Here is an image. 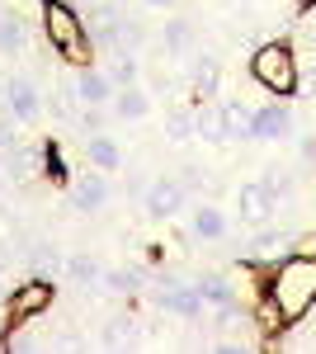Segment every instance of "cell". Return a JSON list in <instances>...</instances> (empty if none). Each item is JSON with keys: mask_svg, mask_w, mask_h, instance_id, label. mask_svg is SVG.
Here are the masks:
<instances>
[{"mask_svg": "<svg viewBox=\"0 0 316 354\" xmlns=\"http://www.w3.org/2000/svg\"><path fill=\"white\" fill-rule=\"evenodd\" d=\"M316 302V260L312 255H288L279 265V279H274V307L279 317H302Z\"/></svg>", "mask_w": 316, "mask_h": 354, "instance_id": "cell-1", "label": "cell"}, {"mask_svg": "<svg viewBox=\"0 0 316 354\" xmlns=\"http://www.w3.org/2000/svg\"><path fill=\"white\" fill-rule=\"evenodd\" d=\"M250 76L269 90V95H292L297 90V62L284 43H264L255 62H250Z\"/></svg>", "mask_w": 316, "mask_h": 354, "instance_id": "cell-2", "label": "cell"}, {"mask_svg": "<svg viewBox=\"0 0 316 354\" xmlns=\"http://www.w3.org/2000/svg\"><path fill=\"white\" fill-rule=\"evenodd\" d=\"M189 203V194L180 180H170V175H156L147 194H142V208H147V218H180Z\"/></svg>", "mask_w": 316, "mask_h": 354, "instance_id": "cell-3", "label": "cell"}, {"mask_svg": "<svg viewBox=\"0 0 316 354\" xmlns=\"http://www.w3.org/2000/svg\"><path fill=\"white\" fill-rule=\"evenodd\" d=\"M0 104L15 113L19 123H38V113H43V95H38V85L28 81V76H10L5 90H0Z\"/></svg>", "mask_w": 316, "mask_h": 354, "instance_id": "cell-4", "label": "cell"}, {"mask_svg": "<svg viewBox=\"0 0 316 354\" xmlns=\"http://www.w3.org/2000/svg\"><path fill=\"white\" fill-rule=\"evenodd\" d=\"M250 137L255 142H284V137H292L288 104H264V109H255L250 113Z\"/></svg>", "mask_w": 316, "mask_h": 354, "instance_id": "cell-5", "label": "cell"}, {"mask_svg": "<svg viewBox=\"0 0 316 354\" xmlns=\"http://www.w3.org/2000/svg\"><path fill=\"white\" fill-rule=\"evenodd\" d=\"M236 213H241V222H250V227H260V222L274 213V194H269L264 180L241 185V189H236Z\"/></svg>", "mask_w": 316, "mask_h": 354, "instance_id": "cell-6", "label": "cell"}, {"mask_svg": "<svg viewBox=\"0 0 316 354\" xmlns=\"http://www.w3.org/2000/svg\"><path fill=\"white\" fill-rule=\"evenodd\" d=\"M109 113H113L118 123H137V118L151 113V95H147L142 85H118L113 100H109Z\"/></svg>", "mask_w": 316, "mask_h": 354, "instance_id": "cell-7", "label": "cell"}, {"mask_svg": "<svg viewBox=\"0 0 316 354\" xmlns=\"http://www.w3.org/2000/svg\"><path fill=\"white\" fill-rule=\"evenodd\" d=\"M71 203H76V213H100V208L109 203V180H104V170L80 175L76 185H71Z\"/></svg>", "mask_w": 316, "mask_h": 354, "instance_id": "cell-8", "label": "cell"}, {"mask_svg": "<svg viewBox=\"0 0 316 354\" xmlns=\"http://www.w3.org/2000/svg\"><path fill=\"white\" fill-rule=\"evenodd\" d=\"M156 302L165 307V312L185 317V322L203 317V298H198V288H194V283H165V288L156 293Z\"/></svg>", "mask_w": 316, "mask_h": 354, "instance_id": "cell-9", "label": "cell"}, {"mask_svg": "<svg viewBox=\"0 0 316 354\" xmlns=\"http://www.w3.org/2000/svg\"><path fill=\"white\" fill-rule=\"evenodd\" d=\"M189 232H194L198 241H222V236H227V213H222L217 203H194V208H189Z\"/></svg>", "mask_w": 316, "mask_h": 354, "instance_id": "cell-10", "label": "cell"}, {"mask_svg": "<svg viewBox=\"0 0 316 354\" xmlns=\"http://www.w3.org/2000/svg\"><path fill=\"white\" fill-rule=\"evenodd\" d=\"M113 90H118V85H113L109 71H95V66L76 71V100H80V104H109Z\"/></svg>", "mask_w": 316, "mask_h": 354, "instance_id": "cell-11", "label": "cell"}, {"mask_svg": "<svg viewBox=\"0 0 316 354\" xmlns=\"http://www.w3.org/2000/svg\"><path fill=\"white\" fill-rule=\"evenodd\" d=\"M194 288H198L203 307H217V312H232V302H236L232 279H222V274H203V279H194Z\"/></svg>", "mask_w": 316, "mask_h": 354, "instance_id": "cell-12", "label": "cell"}, {"mask_svg": "<svg viewBox=\"0 0 316 354\" xmlns=\"http://www.w3.org/2000/svg\"><path fill=\"white\" fill-rule=\"evenodd\" d=\"M85 161L109 175V170H118V165H123V151H118V142H113V137L90 133V137H85Z\"/></svg>", "mask_w": 316, "mask_h": 354, "instance_id": "cell-13", "label": "cell"}, {"mask_svg": "<svg viewBox=\"0 0 316 354\" xmlns=\"http://www.w3.org/2000/svg\"><path fill=\"white\" fill-rule=\"evenodd\" d=\"M48 33H53V43L62 53H80V28L62 5H48Z\"/></svg>", "mask_w": 316, "mask_h": 354, "instance_id": "cell-14", "label": "cell"}, {"mask_svg": "<svg viewBox=\"0 0 316 354\" xmlns=\"http://www.w3.org/2000/svg\"><path fill=\"white\" fill-rule=\"evenodd\" d=\"M241 137H250V109L217 104V142H241Z\"/></svg>", "mask_w": 316, "mask_h": 354, "instance_id": "cell-15", "label": "cell"}, {"mask_svg": "<svg viewBox=\"0 0 316 354\" xmlns=\"http://www.w3.org/2000/svg\"><path fill=\"white\" fill-rule=\"evenodd\" d=\"M28 48V24L19 19V15H0V53L15 57Z\"/></svg>", "mask_w": 316, "mask_h": 354, "instance_id": "cell-16", "label": "cell"}, {"mask_svg": "<svg viewBox=\"0 0 316 354\" xmlns=\"http://www.w3.org/2000/svg\"><path fill=\"white\" fill-rule=\"evenodd\" d=\"M194 48V19H185V15H175V19H165V53H189Z\"/></svg>", "mask_w": 316, "mask_h": 354, "instance_id": "cell-17", "label": "cell"}, {"mask_svg": "<svg viewBox=\"0 0 316 354\" xmlns=\"http://www.w3.org/2000/svg\"><path fill=\"white\" fill-rule=\"evenodd\" d=\"M66 279H71L76 288H90V283L104 279V270H100V260H90V255H66Z\"/></svg>", "mask_w": 316, "mask_h": 354, "instance_id": "cell-18", "label": "cell"}, {"mask_svg": "<svg viewBox=\"0 0 316 354\" xmlns=\"http://www.w3.org/2000/svg\"><path fill=\"white\" fill-rule=\"evenodd\" d=\"M194 85L203 90V100H212V95H217V85H222L217 57H198V62H194Z\"/></svg>", "mask_w": 316, "mask_h": 354, "instance_id": "cell-19", "label": "cell"}, {"mask_svg": "<svg viewBox=\"0 0 316 354\" xmlns=\"http://www.w3.org/2000/svg\"><path fill=\"white\" fill-rule=\"evenodd\" d=\"M165 137H170V142H194V137H198V118L189 109H175L165 118Z\"/></svg>", "mask_w": 316, "mask_h": 354, "instance_id": "cell-20", "label": "cell"}, {"mask_svg": "<svg viewBox=\"0 0 316 354\" xmlns=\"http://www.w3.org/2000/svg\"><path fill=\"white\" fill-rule=\"evenodd\" d=\"M109 76H113V85H137V76H142L137 53H132V48H118V53H113V71H109Z\"/></svg>", "mask_w": 316, "mask_h": 354, "instance_id": "cell-21", "label": "cell"}, {"mask_svg": "<svg viewBox=\"0 0 316 354\" xmlns=\"http://www.w3.org/2000/svg\"><path fill=\"white\" fill-rule=\"evenodd\" d=\"M48 298H53V288H48V283H33V288H24V293L15 298V312H19V317H33V312L48 307Z\"/></svg>", "mask_w": 316, "mask_h": 354, "instance_id": "cell-22", "label": "cell"}, {"mask_svg": "<svg viewBox=\"0 0 316 354\" xmlns=\"http://www.w3.org/2000/svg\"><path fill=\"white\" fill-rule=\"evenodd\" d=\"M33 170H38V151H33V147H15V151H10V161H5V175L28 180Z\"/></svg>", "mask_w": 316, "mask_h": 354, "instance_id": "cell-23", "label": "cell"}, {"mask_svg": "<svg viewBox=\"0 0 316 354\" xmlns=\"http://www.w3.org/2000/svg\"><path fill=\"white\" fill-rule=\"evenodd\" d=\"M33 265H38V270L43 274H66V255H62V250H57V245H38V250H33Z\"/></svg>", "mask_w": 316, "mask_h": 354, "instance_id": "cell-24", "label": "cell"}, {"mask_svg": "<svg viewBox=\"0 0 316 354\" xmlns=\"http://www.w3.org/2000/svg\"><path fill=\"white\" fill-rule=\"evenodd\" d=\"M15 147H19V118L5 109L0 113V151H15Z\"/></svg>", "mask_w": 316, "mask_h": 354, "instance_id": "cell-25", "label": "cell"}, {"mask_svg": "<svg viewBox=\"0 0 316 354\" xmlns=\"http://www.w3.org/2000/svg\"><path fill=\"white\" fill-rule=\"evenodd\" d=\"M194 118H198V137L217 142V104H203V109H194Z\"/></svg>", "mask_w": 316, "mask_h": 354, "instance_id": "cell-26", "label": "cell"}, {"mask_svg": "<svg viewBox=\"0 0 316 354\" xmlns=\"http://www.w3.org/2000/svg\"><path fill=\"white\" fill-rule=\"evenodd\" d=\"M292 236H279V232H260L255 236V255H279V245H288Z\"/></svg>", "mask_w": 316, "mask_h": 354, "instance_id": "cell-27", "label": "cell"}, {"mask_svg": "<svg viewBox=\"0 0 316 354\" xmlns=\"http://www.w3.org/2000/svg\"><path fill=\"white\" fill-rule=\"evenodd\" d=\"M104 345H109V350H123V345H132V330H123V322H109Z\"/></svg>", "mask_w": 316, "mask_h": 354, "instance_id": "cell-28", "label": "cell"}, {"mask_svg": "<svg viewBox=\"0 0 316 354\" xmlns=\"http://www.w3.org/2000/svg\"><path fill=\"white\" fill-rule=\"evenodd\" d=\"M104 283H109V293H128V288H132V274H123V270H104Z\"/></svg>", "mask_w": 316, "mask_h": 354, "instance_id": "cell-29", "label": "cell"}, {"mask_svg": "<svg viewBox=\"0 0 316 354\" xmlns=\"http://www.w3.org/2000/svg\"><path fill=\"white\" fill-rule=\"evenodd\" d=\"M264 185H269V194H274V198L292 189V185H288V175H284V170H264Z\"/></svg>", "mask_w": 316, "mask_h": 354, "instance_id": "cell-30", "label": "cell"}, {"mask_svg": "<svg viewBox=\"0 0 316 354\" xmlns=\"http://www.w3.org/2000/svg\"><path fill=\"white\" fill-rule=\"evenodd\" d=\"M48 109H53V118L66 123V118H71V100H66V95H48Z\"/></svg>", "mask_w": 316, "mask_h": 354, "instance_id": "cell-31", "label": "cell"}, {"mask_svg": "<svg viewBox=\"0 0 316 354\" xmlns=\"http://www.w3.org/2000/svg\"><path fill=\"white\" fill-rule=\"evenodd\" d=\"M147 5H151V10H170V0H147Z\"/></svg>", "mask_w": 316, "mask_h": 354, "instance_id": "cell-32", "label": "cell"}, {"mask_svg": "<svg viewBox=\"0 0 316 354\" xmlns=\"http://www.w3.org/2000/svg\"><path fill=\"white\" fill-rule=\"evenodd\" d=\"M0 298H5V274H0Z\"/></svg>", "mask_w": 316, "mask_h": 354, "instance_id": "cell-33", "label": "cell"}, {"mask_svg": "<svg viewBox=\"0 0 316 354\" xmlns=\"http://www.w3.org/2000/svg\"><path fill=\"white\" fill-rule=\"evenodd\" d=\"M0 185H5V170H0Z\"/></svg>", "mask_w": 316, "mask_h": 354, "instance_id": "cell-34", "label": "cell"}, {"mask_svg": "<svg viewBox=\"0 0 316 354\" xmlns=\"http://www.w3.org/2000/svg\"><path fill=\"white\" fill-rule=\"evenodd\" d=\"M0 15H5V5H0Z\"/></svg>", "mask_w": 316, "mask_h": 354, "instance_id": "cell-35", "label": "cell"}, {"mask_svg": "<svg viewBox=\"0 0 316 354\" xmlns=\"http://www.w3.org/2000/svg\"><path fill=\"white\" fill-rule=\"evenodd\" d=\"M0 90H5V81H0Z\"/></svg>", "mask_w": 316, "mask_h": 354, "instance_id": "cell-36", "label": "cell"}]
</instances>
